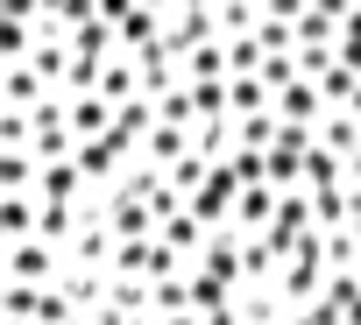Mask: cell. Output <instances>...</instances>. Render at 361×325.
I'll list each match as a JSON object with an SVG mask.
<instances>
[{
    "instance_id": "obj_1",
    "label": "cell",
    "mask_w": 361,
    "mask_h": 325,
    "mask_svg": "<svg viewBox=\"0 0 361 325\" xmlns=\"http://www.w3.org/2000/svg\"><path fill=\"white\" fill-rule=\"evenodd\" d=\"M106 22H114L121 57H149V50H163V8H156V0H106Z\"/></svg>"
},
{
    "instance_id": "obj_2",
    "label": "cell",
    "mask_w": 361,
    "mask_h": 325,
    "mask_svg": "<svg viewBox=\"0 0 361 325\" xmlns=\"http://www.w3.org/2000/svg\"><path fill=\"white\" fill-rule=\"evenodd\" d=\"M57 276H64V255H57L50 241H22V248H8V283L57 290Z\"/></svg>"
},
{
    "instance_id": "obj_3",
    "label": "cell",
    "mask_w": 361,
    "mask_h": 325,
    "mask_svg": "<svg viewBox=\"0 0 361 325\" xmlns=\"http://www.w3.org/2000/svg\"><path fill=\"white\" fill-rule=\"evenodd\" d=\"M326 113H333V106H326V92H319L312 78H290V85L276 92V120H283V127H312V134H319Z\"/></svg>"
},
{
    "instance_id": "obj_4",
    "label": "cell",
    "mask_w": 361,
    "mask_h": 325,
    "mask_svg": "<svg viewBox=\"0 0 361 325\" xmlns=\"http://www.w3.org/2000/svg\"><path fill=\"white\" fill-rule=\"evenodd\" d=\"M57 92L29 71V64H0V113H36V106H50Z\"/></svg>"
},
{
    "instance_id": "obj_5",
    "label": "cell",
    "mask_w": 361,
    "mask_h": 325,
    "mask_svg": "<svg viewBox=\"0 0 361 325\" xmlns=\"http://www.w3.org/2000/svg\"><path fill=\"white\" fill-rule=\"evenodd\" d=\"M99 219L114 227V241H156L163 227H156V212L142 205V198H128V191H114L106 205H99Z\"/></svg>"
},
{
    "instance_id": "obj_6",
    "label": "cell",
    "mask_w": 361,
    "mask_h": 325,
    "mask_svg": "<svg viewBox=\"0 0 361 325\" xmlns=\"http://www.w3.org/2000/svg\"><path fill=\"white\" fill-rule=\"evenodd\" d=\"M43 241V198H0V248Z\"/></svg>"
},
{
    "instance_id": "obj_7",
    "label": "cell",
    "mask_w": 361,
    "mask_h": 325,
    "mask_svg": "<svg viewBox=\"0 0 361 325\" xmlns=\"http://www.w3.org/2000/svg\"><path fill=\"white\" fill-rule=\"evenodd\" d=\"M192 269H206V276H220V283H234V290H241V234H213V241H206V255H199Z\"/></svg>"
},
{
    "instance_id": "obj_8",
    "label": "cell",
    "mask_w": 361,
    "mask_h": 325,
    "mask_svg": "<svg viewBox=\"0 0 361 325\" xmlns=\"http://www.w3.org/2000/svg\"><path fill=\"white\" fill-rule=\"evenodd\" d=\"M312 141H319L326 155H340V162H354V155H361V120H354V113H326Z\"/></svg>"
},
{
    "instance_id": "obj_9",
    "label": "cell",
    "mask_w": 361,
    "mask_h": 325,
    "mask_svg": "<svg viewBox=\"0 0 361 325\" xmlns=\"http://www.w3.org/2000/svg\"><path fill=\"white\" fill-rule=\"evenodd\" d=\"M227 106H234V120H262V113H276V92L262 78H227Z\"/></svg>"
},
{
    "instance_id": "obj_10",
    "label": "cell",
    "mask_w": 361,
    "mask_h": 325,
    "mask_svg": "<svg viewBox=\"0 0 361 325\" xmlns=\"http://www.w3.org/2000/svg\"><path fill=\"white\" fill-rule=\"evenodd\" d=\"M156 241H163V248H177V255H185V262H199V255H206V241H213V234H206V227H199V219H192V205H185V212H177V219H170V227H163V234H156Z\"/></svg>"
},
{
    "instance_id": "obj_11",
    "label": "cell",
    "mask_w": 361,
    "mask_h": 325,
    "mask_svg": "<svg viewBox=\"0 0 361 325\" xmlns=\"http://www.w3.org/2000/svg\"><path fill=\"white\" fill-rule=\"evenodd\" d=\"M0 311H8V318H22V325H36V311H43V290H29V283H8V290H0Z\"/></svg>"
},
{
    "instance_id": "obj_12",
    "label": "cell",
    "mask_w": 361,
    "mask_h": 325,
    "mask_svg": "<svg viewBox=\"0 0 361 325\" xmlns=\"http://www.w3.org/2000/svg\"><path fill=\"white\" fill-rule=\"evenodd\" d=\"M347 234L361 241V191H347Z\"/></svg>"
}]
</instances>
